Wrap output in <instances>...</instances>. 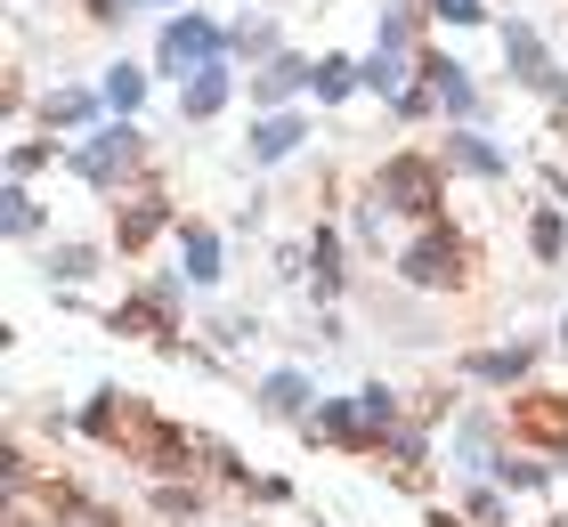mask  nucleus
<instances>
[{"mask_svg": "<svg viewBox=\"0 0 568 527\" xmlns=\"http://www.w3.org/2000/svg\"><path fill=\"white\" fill-rule=\"evenodd\" d=\"M471 260H479V252H471V235H463V227H447V220H423V235L398 252V276L415 284V293H463V284L479 276Z\"/></svg>", "mask_w": 568, "mask_h": 527, "instance_id": "nucleus-1", "label": "nucleus"}, {"mask_svg": "<svg viewBox=\"0 0 568 527\" xmlns=\"http://www.w3.org/2000/svg\"><path fill=\"white\" fill-rule=\"evenodd\" d=\"M438 195H447V163H438V154H390V163L374 171V203L382 211L438 220Z\"/></svg>", "mask_w": 568, "mask_h": 527, "instance_id": "nucleus-2", "label": "nucleus"}, {"mask_svg": "<svg viewBox=\"0 0 568 527\" xmlns=\"http://www.w3.org/2000/svg\"><path fill=\"white\" fill-rule=\"evenodd\" d=\"M65 163L82 171L90 188H106V195H122V188H131V179H139V163H146V139H139L131 122H106V130H90V139L73 146Z\"/></svg>", "mask_w": 568, "mask_h": 527, "instance_id": "nucleus-3", "label": "nucleus"}, {"mask_svg": "<svg viewBox=\"0 0 568 527\" xmlns=\"http://www.w3.org/2000/svg\"><path fill=\"white\" fill-rule=\"evenodd\" d=\"M504 430L528 446V455H568V389H511Z\"/></svg>", "mask_w": 568, "mask_h": 527, "instance_id": "nucleus-4", "label": "nucleus"}, {"mask_svg": "<svg viewBox=\"0 0 568 527\" xmlns=\"http://www.w3.org/2000/svg\"><path fill=\"white\" fill-rule=\"evenodd\" d=\"M227 58V33H220V24L212 17H171L163 24V41H154V65H163L171 73V82H187V73H203V65H220Z\"/></svg>", "mask_w": 568, "mask_h": 527, "instance_id": "nucleus-5", "label": "nucleus"}, {"mask_svg": "<svg viewBox=\"0 0 568 527\" xmlns=\"http://www.w3.org/2000/svg\"><path fill=\"white\" fill-rule=\"evenodd\" d=\"M154 422H163V414H146L139 398H122V389H98V398L82 406V430H90L98 446H114V455H139Z\"/></svg>", "mask_w": 568, "mask_h": 527, "instance_id": "nucleus-6", "label": "nucleus"}, {"mask_svg": "<svg viewBox=\"0 0 568 527\" xmlns=\"http://www.w3.org/2000/svg\"><path fill=\"white\" fill-rule=\"evenodd\" d=\"M163 227H171V195L154 188V179H146V188H131V195L114 203V252H122V260H139V252H146Z\"/></svg>", "mask_w": 568, "mask_h": 527, "instance_id": "nucleus-7", "label": "nucleus"}, {"mask_svg": "<svg viewBox=\"0 0 568 527\" xmlns=\"http://www.w3.org/2000/svg\"><path fill=\"white\" fill-rule=\"evenodd\" d=\"M301 438H308V446H342V455H374V438H366V422H357V398H349V389L308 406V414H301Z\"/></svg>", "mask_w": 568, "mask_h": 527, "instance_id": "nucleus-8", "label": "nucleus"}, {"mask_svg": "<svg viewBox=\"0 0 568 527\" xmlns=\"http://www.w3.org/2000/svg\"><path fill=\"white\" fill-rule=\"evenodd\" d=\"M415 73L430 82V98H438V114L447 122H471L479 114V90H471V73H463L447 49H415Z\"/></svg>", "mask_w": 568, "mask_h": 527, "instance_id": "nucleus-9", "label": "nucleus"}, {"mask_svg": "<svg viewBox=\"0 0 568 527\" xmlns=\"http://www.w3.org/2000/svg\"><path fill=\"white\" fill-rule=\"evenodd\" d=\"M504 65H511V82H520V90H552V82H560L552 49L536 41V24H520V17L504 24Z\"/></svg>", "mask_w": 568, "mask_h": 527, "instance_id": "nucleus-10", "label": "nucleus"}, {"mask_svg": "<svg viewBox=\"0 0 568 527\" xmlns=\"http://www.w3.org/2000/svg\"><path fill=\"white\" fill-rule=\"evenodd\" d=\"M536 365V341H504V349H471L463 357V382H487V389H520Z\"/></svg>", "mask_w": 568, "mask_h": 527, "instance_id": "nucleus-11", "label": "nucleus"}, {"mask_svg": "<svg viewBox=\"0 0 568 527\" xmlns=\"http://www.w3.org/2000/svg\"><path fill=\"white\" fill-rule=\"evenodd\" d=\"M227 98H236V73H227V58H220V65H203V73L179 82V122H212Z\"/></svg>", "mask_w": 568, "mask_h": 527, "instance_id": "nucleus-12", "label": "nucleus"}, {"mask_svg": "<svg viewBox=\"0 0 568 527\" xmlns=\"http://www.w3.org/2000/svg\"><path fill=\"white\" fill-rule=\"evenodd\" d=\"M301 139H308V114H293V105H276V114H261V122H252L244 154H252V163H284V154H293Z\"/></svg>", "mask_w": 568, "mask_h": 527, "instance_id": "nucleus-13", "label": "nucleus"}, {"mask_svg": "<svg viewBox=\"0 0 568 527\" xmlns=\"http://www.w3.org/2000/svg\"><path fill=\"white\" fill-rule=\"evenodd\" d=\"M308 73H317L308 58H293V49H276V58H268L261 73H252V105H261V114H276V105L293 98V90H308Z\"/></svg>", "mask_w": 568, "mask_h": 527, "instance_id": "nucleus-14", "label": "nucleus"}, {"mask_svg": "<svg viewBox=\"0 0 568 527\" xmlns=\"http://www.w3.org/2000/svg\"><path fill=\"white\" fill-rule=\"evenodd\" d=\"M447 163H455V171H479V179H511V154H504V146H487L471 122H455V130H447Z\"/></svg>", "mask_w": 568, "mask_h": 527, "instance_id": "nucleus-15", "label": "nucleus"}, {"mask_svg": "<svg viewBox=\"0 0 568 527\" xmlns=\"http://www.w3.org/2000/svg\"><path fill=\"white\" fill-rule=\"evenodd\" d=\"M179 276L187 284H220V235L203 220H179Z\"/></svg>", "mask_w": 568, "mask_h": 527, "instance_id": "nucleus-16", "label": "nucleus"}, {"mask_svg": "<svg viewBox=\"0 0 568 527\" xmlns=\"http://www.w3.org/2000/svg\"><path fill=\"white\" fill-rule=\"evenodd\" d=\"M308 406H317V382H308L301 365H276V374L261 382V414H293L301 422Z\"/></svg>", "mask_w": 568, "mask_h": 527, "instance_id": "nucleus-17", "label": "nucleus"}, {"mask_svg": "<svg viewBox=\"0 0 568 527\" xmlns=\"http://www.w3.org/2000/svg\"><path fill=\"white\" fill-rule=\"evenodd\" d=\"M528 252H536V268H560V260H568V220H560V203L528 220Z\"/></svg>", "mask_w": 568, "mask_h": 527, "instance_id": "nucleus-18", "label": "nucleus"}, {"mask_svg": "<svg viewBox=\"0 0 568 527\" xmlns=\"http://www.w3.org/2000/svg\"><path fill=\"white\" fill-rule=\"evenodd\" d=\"M308 90H317L325 105H342L349 90H366V73H357V58H317V73H308Z\"/></svg>", "mask_w": 568, "mask_h": 527, "instance_id": "nucleus-19", "label": "nucleus"}, {"mask_svg": "<svg viewBox=\"0 0 568 527\" xmlns=\"http://www.w3.org/2000/svg\"><path fill=\"white\" fill-rule=\"evenodd\" d=\"M98 244H49V284H82V276H98Z\"/></svg>", "mask_w": 568, "mask_h": 527, "instance_id": "nucleus-20", "label": "nucleus"}, {"mask_svg": "<svg viewBox=\"0 0 568 527\" xmlns=\"http://www.w3.org/2000/svg\"><path fill=\"white\" fill-rule=\"evenodd\" d=\"M308 260H317V301H333V293H342V235L317 227V235H308Z\"/></svg>", "mask_w": 568, "mask_h": 527, "instance_id": "nucleus-21", "label": "nucleus"}, {"mask_svg": "<svg viewBox=\"0 0 568 527\" xmlns=\"http://www.w3.org/2000/svg\"><path fill=\"white\" fill-rule=\"evenodd\" d=\"M154 511H163V519H203V511H212V495L187 487V479H163V487H154Z\"/></svg>", "mask_w": 568, "mask_h": 527, "instance_id": "nucleus-22", "label": "nucleus"}, {"mask_svg": "<svg viewBox=\"0 0 568 527\" xmlns=\"http://www.w3.org/2000/svg\"><path fill=\"white\" fill-rule=\"evenodd\" d=\"M98 105H106V98H90V90H58V98L41 105V114H49V130H82V122H98Z\"/></svg>", "mask_w": 568, "mask_h": 527, "instance_id": "nucleus-23", "label": "nucleus"}, {"mask_svg": "<svg viewBox=\"0 0 568 527\" xmlns=\"http://www.w3.org/2000/svg\"><path fill=\"white\" fill-rule=\"evenodd\" d=\"M98 98H106V105H114V114H122V122H131V114H139V105H146V73H139V65H114V73H106V90H98Z\"/></svg>", "mask_w": 568, "mask_h": 527, "instance_id": "nucleus-24", "label": "nucleus"}, {"mask_svg": "<svg viewBox=\"0 0 568 527\" xmlns=\"http://www.w3.org/2000/svg\"><path fill=\"white\" fill-rule=\"evenodd\" d=\"M227 49H236V58H276V24L268 17H244V24H227Z\"/></svg>", "mask_w": 568, "mask_h": 527, "instance_id": "nucleus-25", "label": "nucleus"}, {"mask_svg": "<svg viewBox=\"0 0 568 527\" xmlns=\"http://www.w3.org/2000/svg\"><path fill=\"white\" fill-rule=\"evenodd\" d=\"M463 519H471V527H511L504 487H496V479H487V487H471V495H463Z\"/></svg>", "mask_w": 568, "mask_h": 527, "instance_id": "nucleus-26", "label": "nucleus"}, {"mask_svg": "<svg viewBox=\"0 0 568 527\" xmlns=\"http://www.w3.org/2000/svg\"><path fill=\"white\" fill-rule=\"evenodd\" d=\"M0 227H9V235H41V203L24 195V179H9V203H0Z\"/></svg>", "mask_w": 568, "mask_h": 527, "instance_id": "nucleus-27", "label": "nucleus"}, {"mask_svg": "<svg viewBox=\"0 0 568 527\" xmlns=\"http://www.w3.org/2000/svg\"><path fill=\"white\" fill-rule=\"evenodd\" d=\"M41 163H58V139H17V146H9V179L41 171Z\"/></svg>", "mask_w": 568, "mask_h": 527, "instance_id": "nucleus-28", "label": "nucleus"}, {"mask_svg": "<svg viewBox=\"0 0 568 527\" xmlns=\"http://www.w3.org/2000/svg\"><path fill=\"white\" fill-rule=\"evenodd\" d=\"M430 17H438V24H479L487 0H430Z\"/></svg>", "mask_w": 568, "mask_h": 527, "instance_id": "nucleus-29", "label": "nucleus"}, {"mask_svg": "<svg viewBox=\"0 0 568 527\" xmlns=\"http://www.w3.org/2000/svg\"><path fill=\"white\" fill-rule=\"evenodd\" d=\"M131 9H171V0H90L98 24H114V17H131Z\"/></svg>", "mask_w": 568, "mask_h": 527, "instance_id": "nucleus-30", "label": "nucleus"}, {"mask_svg": "<svg viewBox=\"0 0 568 527\" xmlns=\"http://www.w3.org/2000/svg\"><path fill=\"white\" fill-rule=\"evenodd\" d=\"M423 527H463V511H430V519H423Z\"/></svg>", "mask_w": 568, "mask_h": 527, "instance_id": "nucleus-31", "label": "nucleus"}, {"mask_svg": "<svg viewBox=\"0 0 568 527\" xmlns=\"http://www.w3.org/2000/svg\"><path fill=\"white\" fill-rule=\"evenodd\" d=\"M560 349H568V316H560Z\"/></svg>", "mask_w": 568, "mask_h": 527, "instance_id": "nucleus-32", "label": "nucleus"}, {"mask_svg": "<svg viewBox=\"0 0 568 527\" xmlns=\"http://www.w3.org/2000/svg\"><path fill=\"white\" fill-rule=\"evenodd\" d=\"M560 479H568V455H560Z\"/></svg>", "mask_w": 568, "mask_h": 527, "instance_id": "nucleus-33", "label": "nucleus"}]
</instances>
